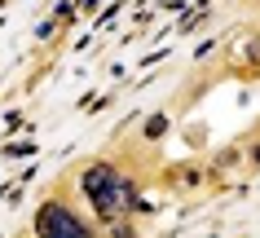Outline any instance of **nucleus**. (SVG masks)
Masks as SVG:
<instances>
[{
	"mask_svg": "<svg viewBox=\"0 0 260 238\" xmlns=\"http://www.w3.org/2000/svg\"><path fill=\"white\" fill-rule=\"evenodd\" d=\"M80 190L102 221H123L133 212V203H137V185L128 181L115 163H88L80 172Z\"/></svg>",
	"mask_w": 260,
	"mask_h": 238,
	"instance_id": "1",
	"label": "nucleus"
},
{
	"mask_svg": "<svg viewBox=\"0 0 260 238\" xmlns=\"http://www.w3.org/2000/svg\"><path fill=\"white\" fill-rule=\"evenodd\" d=\"M36 238H93V225L62 198H49L36 212Z\"/></svg>",
	"mask_w": 260,
	"mask_h": 238,
	"instance_id": "2",
	"label": "nucleus"
},
{
	"mask_svg": "<svg viewBox=\"0 0 260 238\" xmlns=\"http://www.w3.org/2000/svg\"><path fill=\"white\" fill-rule=\"evenodd\" d=\"M164 132H168V119H164V115H154V119H146V137H150V141H159Z\"/></svg>",
	"mask_w": 260,
	"mask_h": 238,
	"instance_id": "3",
	"label": "nucleus"
},
{
	"mask_svg": "<svg viewBox=\"0 0 260 238\" xmlns=\"http://www.w3.org/2000/svg\"><path fill=\"white\" fill-rule=\"evenodd\" d=\"M251 163H260V141H256V146H251Z\"/></svg>",
	"mask_w": 260,
	"mask_h": 238,
	"instance_id": "4",
	"label": "nucleus"
}]
</instances>
